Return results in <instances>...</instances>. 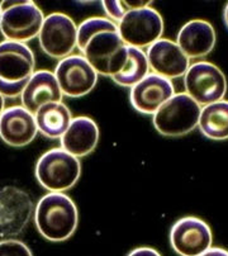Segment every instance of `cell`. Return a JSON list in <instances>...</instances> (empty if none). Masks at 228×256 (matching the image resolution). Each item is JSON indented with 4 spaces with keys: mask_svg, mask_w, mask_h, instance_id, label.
<instances>
[{
    "mask_svg": "<svg viewBox=\"0 0 228 256\" xmlns=\"http://www.w3.org/2000/svg\"><path fill=\"white\" fill-rule=\"evenodd\" d=\"M117 26L123 42L134 48H148L151 44L162 38V16L151 6L127 10Z\"/></svg>",
    "mask_w": 228,
    "mask_h": 256,
    "instance_id": "obj_8",
    "label": "cell"
},
{
    "mask_svg": "<svg viewBox=\"0 0 228 256\" xmlns=\"http://www.w3.org/2000/svg\"><path fill=\"white\" fill-rule=\"evenodd\" d=\"M150 74V66L144 50L128 46V58L124 66L117 75L112 76L116 84L132 88Z\"/></svg>",
    "mask_w": 228,
    "mask_h": 256,
    "instance_id": "obj_21",
    "label": "cell"
},
{
    "mask_svg": "<svg viewBox=\"0 0 228 256\" xmlns=\"http://www.w3.org/2000/svg\"><path fill=\"white\" fill-rule=\"evenodd\" d=\"M78 48L98 75L114 76L124 66L128 46L120 38L118 26L108 18L92 16L78 26Z\"/></svg>",
    "mask_w": 228,
    "mask_h": 256,
    "instance_id": "obj_1",
    "label": "cell"
},
{
    "mask_svg": "<svg viewBox=\"0 0 228 256\" xmlns=\"http://www.w3.org/2000/svg\"><path fill=\"white\" fill-rule=\"evenodd\" d=\"M171 248L180 256H199L212 248V230L203 220L184 217L170 231Z\"/></svg>",
    "mask_w": 228,
    "mask_h": 256,
    "instance_id": "obj_11",
    "label": "cell"
},
{
    "mask_svg": "<svg viewBox=\"0 0 228 256\" xmlns=\"http://www.w3.org/2000/svg\"><path fill=\"white\" fill-rule=\"evenodd\" d=\"M54 74L64 96L70 98L88 96L95 88L99 76L82 54H70L60 60Z\"/></svg>",
    "mask_w": 228,
    "mask_h": 256,
    "instance_id": "obj_10",
    "label": "cell"
},
{
    "mask_svg": "<svg viewBox=\"0 0 228 256\" xmlns=\"http://www.w3.org/2000/svg\"><path fill=\"white\" fill-rule=\"evenodd\" d=\"M216 30L213 26L203 20L185 23L178 33V46L189 60L209 54L216 46Z\"/></svg>",
    "mask_w": 228,
    "mask_h": 256,
    "instance_id": "obj_17",
    "label": "cell"
},
{
    "mask_svg": "<svg viewBox=\"0 0 228 256\" xmlns=\"http://www.w3.org/2000/svg\"><path fill=\"white\" fill-rule=\"evenodd\" d=\"M33 51L26 44L0 42V94L4 98H16L34 74Z\"/></svg>",
    "mask_w": 228,
    "mask_h": 256,
    "instance_id": "obj_3",
    "label": "cell"
},
{
    "mask_svg": "<svg viewBox=\"0 0 228 256\" xmlns=\"http://www.w3.org/2000/svg\"><path fill=\"white\" fill-rule=\"evenodd\" d=\"M37 134L34 114L22 106L4 109L0 116V138L9 146L24 148L36 138Z\"/></svg>",
    "mask_w": 228,
    "mask_h": 256,
    "instance_id": "obj_15",
    "label": "cell"
},
{
    "mask_svg": "<svg viewBox=\"0 0 228 256\" xmlns=\"http://www.w3.org/2000/svg\"><path fill=\"white\" fill-rule=\"evenodd\" d=\"M198 127L209 140H228V100H220L202 106Z\"/></svg>",
    "mask_w": 228,
    "mask_h": 256,
    "instance_id": "obj_20",
    "label": "cell"
},
{
    "mask_svg": "<svg viewBox=\"0 0 228 256\" xmlns=\"http://www.w3.org/2000/svg\"><path fill=\"white\" fill-rule=\"evenodd\" d=\"M127 256H161L158 251L152 248H138L130 251Z\"/></svg>",
    "mask_w": 228,
    "mask_h": 256,
    "instance_id": "obj_24",
    "label": "cell"
},
{
    "mask_svg": "<svg viewBox=\"0 0 228 256\" xmlns=\"http://www.w3.org/2000/svg\"><path fill=\"white\" fill-rule=\"evenodd\" d=\"M82 175L80 160L62 148H52L38 158L36 178L50 193H64L75 186Z\"/></svg>",
    "mask_w": 228,
    "mask_h": 256,
    "instance_id": "obj_5",
    "label": "cell"
},
{
    "mask_svg": "<svg viewBox=\"0 0 228 256\" xmlns=\"http://www.w3.org/2000/svg\"><path fill=\"white\" fill-rule=\"evenodd\" d=\"M174 96L175 89L171 80L150 72L138 84L130 88V100L137 112L154 116Z\"/></svg>",
    "mask_w": 228,
    "mask_h": 256,
    "instance_id": "obj_13",
    "label": "cell"
},
{
    "mask_svg": "<svg viewBox=\"0 0 228 256\" xmlns=\"http://www.w3.org/2000/svg\"><path fill=\"white\" fill-rule=\"evenodd\" d=\"M38 232L52 242L68 240L79 224V212L65 193H48L40 199L34 210Z\"/></svg>",
    "mask_w": 228,
    "mask_h": 256,
    "instance_id": "obj_2",
    "label": "cell"
},
{
    "mask_svg": "<svg viewBox=\"0 0 228 256\" xmlns=\"http://www.w3.org/2000/svg\"><path fill=\"white\" fill-rule=\"evenodd\" d=\"M199 256H228V251L220 248H210Z\"/></svg>",
    "mask_w": 228,
    "mask_h": 256,
    "instance_id": "obj_25",
    "label": "cell"
},
{
    "mask_svg": "<svg viewBox=\"0 0 228 256\" xmlns=\"http://www.w3.org/2000/svg\"><path fill=\"white\" fill-rule=\"evenodd\" d=\"M62 98L56 76L48 70L34 71L20 94L22 106L33 114L44 104L62 102Z\"/></svg>",
    "mask_w": 228,
    "mask_h": 256,
    "instance_id": "obj_16",
    "label": "cell"
},
{
    "mask_svg": "<svg viewBox=\"0 0 228 256\" xmlns=\"http://www.w3.org/2000/svg\"><path fill=\"white\" fill-rule=\"evenodd\" d=\"M150 70L168 80L179 79L186 74L190 60L185 56L176 42L161 38L147 48Z\"/></svg>",
    "mask_w": 228,
    "mask_h": 256,
    "instance_id": "obj_14",
    "label": "cell"
},
{
    "mask_svg": "<svg viewBox=\"0 0 228 256\" xmlns=\"http://www.w3.org/2000/svg\"><path fill=\"white\" fill-rule=\"evenodd\" d=\"M98 142V124L92 118L80 116L72 118L68 131L61 137V148L79 158L92 154Z\"/></svg>",
    "mask_w": 228,
    "mask_h": 256,
    "instance_id": "obj_18",
    "label": "cell"
},
{
    "mask_svg": "<svg viewBox=\"0 0 228 256\" xmlns=\"http://www.w3.org/2000/svg\"><path fill=\"white\" fill-rule=\"evenodd\" d=\"M44 20V12L34 2L3 0L0 3V32L6 41L27 44L38 37Z\"/></svg>",
    "mask_w": 228,
    "mask_h": 256,
    "instance_id": "obj_4",
    "label": "cell"
},
{
    "mask_svg": "<svg viewBox=\"0 0 228 256\" xmlns=\"http://www.w3.org/2000/svg\"><path fill=\"white\" fill-rule=\"evenodd\" d=\"M4 109H6V98L0 94V116L4 112Z\"/></svg>",
    "mask_w": 228,
    "mask_h": 256,
    "instance_id": "obj_26",
    "label": "cell"
},
{
    "mask_svg": "<svg viewBox=\"0 0 228 256\" xmlns=\"http://www.w3.org/2000/svg\"><path fill=\"white\" fill-rule=\"evenodd\" d=\"M185 93L200 106L223 100L227 93V79L218 66L208 61L190 65L184 75Z\"/></svg>",
    "mask_w": 228,
    "mask_h": 256,
    "instance_id": "obj_7",
    "label": "cell"
},
{
    "mask_svg": "<svg viewBox=\"0 0 228 256\" xmlns=\"http://www.w3.org/2000/svg\"><path fill=\"white\" fill-rule=\"evenodd\" d=\"M30 196L16 186L0 189V234L16 236L24 230L32 217Z\"/></svg>",
    "mask_w": 228,
    "mask_h": 256,
    "instance_id": "obj_12",
    "label": "cell"
},
{
    "mask_svg": "<svg viewBox=\"0 0 228 256\" xmlns=\"http://www.w3.org/2000/svg\"><path fill=\"white\" fill-rule=\"evenodd\" d=\"M38 132L47 138H61L72 120V113L62 102L42 106L34 113Z\"/></svg>",
    "mask_w": 228,
    "mask_h": 256,
    "instance_id": "obj_19",
    "label": "cell"
},
{
    "mask_svg": "<svg viewBox=\"0 0 228 256\" xmlns=\"http://www.w3.org/2000/svg\"><path fill=\"white\" fill-rule=\"evenodd\" d=\"M38 41L47 56L62 60L78 46V26L66 14L52 13L44 16Z\"/></svg>",
    "mask_w": 228,
    "mask_h": 256,
    "instance_id": "obj_9",
    "label": "cell"
},
{
    "mask_svg": "<svg viewBox=\"0 0 228 256\" xmlns=\"http://www.w3.org/2000/svg\"><path fill=\"white\" fill-rule=\"evenodd\" d=\"M223 20H224L226 27L228 28V3H227V6H226L224 12H223Z\"/></svg>",
    "mask_w": 228,
    "mask_h": 256,
    "instance_id": "obj_27",
    "label": "cell"
},
{
    "mask_svg": "<svg viewBox=\"0 0 228 256\" xmlns=\"http://www.w3.org/2000/svg\"><path fill=\"white\" fill-rule=\"evenodd\" d=\"M200 110L202 106L186 93H179L152 116V122L162 136H185L198 127Z\"/></svg>",
    "mask_w": 228,
    "mask_h": 256,
    "instance_id": "obj_6",
    "label": "cell"
},
{
    "mask_svg": "<svg viewBox=\"0 0 228 256\" xmlns=\"http://www.w3.org/2000/svg\"><path fill=\"white\" fill-rule=\"evenodd\" d=\"M0 256H33L24 242L14 238L0 241Z\"/></svg>",
    "mask_w": 228,
    "mask_h": 256,
    "instance_id": "obj_22",
    "label": "cell"
},
{
    "mask_svg": "<svg viewBox=\"0 0 228 256\" xmlns=\"http://www.w3.org/2000/svg\"><path fill=\"white\" fill-rule=\"evenodd\" d=\"M102 6H103L104 13L108 16V20L116 24L120 22V20L127 12L123 6L122 2H117V0H104V2H102Z\"/></svg>",
    "mask_w": 228,
    "mask_h": 256,
    "instance_id": "obj_23",
    "label": "cell"
}]
</instances>
